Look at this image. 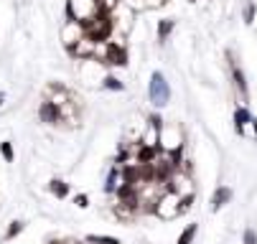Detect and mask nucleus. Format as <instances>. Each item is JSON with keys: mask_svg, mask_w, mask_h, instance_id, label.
I'll list each match as a JSON object with an SVG mask.
<instances>
[{"mask_svg": "<svg viewBox=\"0 0 257 244\" xmlns=\"http://www.w3.org/2000/svg\"><path fill=\"white\" fill-rule=\"evenodd\" d=\"M97 56L104 61V64H112V66H125L127 64V49L117 41H107V44H99V51Z\"/></svg>", "mask_w": 257, "mask_h": 244, "instance_id": "5", "label": "nucleus"}, {"mask_svg": "<svg viewBox=\"0 0 257 244\" xmlns=\"http://www.w3.org/2000/svg\"><path fill=\"white\" fill-rule=\"evenodd\" d=\"M99 11V0H66V21H79L82 26L94 18Z\"/></svg>", "mask_w": 257, "mask_h": 244, "instance_id": "2", "label": "nucleus"}, {"mask_svg": "<svg viewBox=\"0 0 257 244\" xmlns=\"http://www.w3.org/2000/svg\"><path fill=\"white\" fill-rule=\"evenodd\" d=\"M39 117H41V122H46V125H56V122L64 120V110L59 107L54 99H46L41 107H39Z\"/></svg>", "mask_w": 257, "mask_h": 244, "instance_id": "8", "label": "nucleus"}, {"mask_svg": "<svg viewBox=\"0 0 257 244\" xmlns=\"http://www.w3.org/2000/svg\"><path fill=\"white\" fill-rule=\"evenodd\" d=\"M161 155V145H148V143H143L138 148V163H156Z\"/></svg>", "mask_w": 257, "mask_h": 244, "instance_id": "10", "label": "nucleus"}, {"mask_svg": "<svg viewBox=\"0 0 257 244\" xmlns=\"http://www.w3.org/2000/svg\"><path fill=\"white\" fill-rule=\"evenodd\" d=\"M0 153H3V158L8 160V163H13V158H16V153H13V145L6 140V143H0Z\"/></svg>", "mask_w": 257, "mask_h": 244, "instance_id": "21", "label": "nucleus"}, {"mask_svg": "<svg viewBox=\"0 0 257 244\" xmlns=\"http://www.w3.org/2000/svg\"><path fill=\"white\" fill-rule=\"evenodd\" d=\"M194 234H196V224H189L186 229L181 231V236H178V244H191Z\"/></svg>", "mask_w": 257, "mask_h": 244, "instance_id": "18", "label": "nucleus"}, {"mask_svg": "<svg viewBox=\"0 0 257 244\" xmlns=\"http://www.w3.org/2000/svg\"><path fill=\"white\" fill-rule=\"evenodd\" d=\"M117 178H120V170L112 168V170H109V176H107V183H104V193H115L117 191Z\"/></svg>", "mask_w": 257, "mask_h": 244, "instance_id": "16", "label": "nucleus"}, {"mask_svg": "<svg viewBox=\"0 0 257 244\" xmlns=\"http://www.w3.org/2000/svg\"><path fill=\"white\" fill-rule=\"evenodd\" d=\"M21 229H23V224H21V221H13V224H11V229L6 231V239H13L16 234H21Z\"/></svg>", "mask_w": 257, "mask_h": 244, "instance_id": "22", "label": "nucleus"}, {"mask_svg": "<svg viewBox=\"0 0 257 244\" xmlns=\"http://www.w3.org/2000/svg\"><path fill=\"white\" fill-rule=\"evenodd\" d=\"M102 87H104V89H112V92H122V89H125V84H122L117 77H112V74H104Z\"/></svg>", "mask_w": 257, "mask_h": 244, "instance_id": "15", "label": "nucleus"}, {"mask_svg": "<svg viewBox=\"0 0 257 244\" xmlns=\"http://www.w3.org/2000/svg\"><path fill=\"white\" fill-rule=\"evenodd\" d=\"M171 31H173V21H161L158 23V41L166 44V39L171 36Z\"/></svg>", "mask_w": 257, "mask_h": 244, "instance_id": "17", "label": "nucleus"}, {"mask_svg": "<svg viewBox=\"0 0 257 244\" xmlns=\"http://www.w3.org/2000/svg\"><path fill=\"white\" fill-rule=\"evenodd\" d=\"M244 244H257V234H254V229H247V231H244Z\"/></svg>", "mask_w": 257, "mask_h": 244, "instance_id": "23", "label": "nucleus"}, {"mask_svg": "<svg viewBox=\"0 0 257 244\" xmlns=\"http://www.w3.org/2000/svg\"><path fill=\"white\" fill-rule=\"evenodd\" d=\"M229 69H232V79H234V87H237V92H239V97L242 99H247V79H244V72L239 69V64L229 56Z\"/></svg>", "mask_w": 257, "mask_h": 244, "instance_id": "9", "label": "nucleus"}, {"mask_svg": "<svg viewBox=\"0 0 257 244\" xmlns=\"http://www.w3.org/2000/svg\"><path fill=\"white\" fill-rule=\"evenodd\" d=\"M3 99H6V94H3V92H0V104H3Z\"/></svg>", "mask_w": 257, "mask_h": 244, "instance_id": "25", "label": "nucleus"}, {"mask_svg": "<svg viewBox=\"0 0 257 244\" xmlns=\"http://www.w3.org/2000/svg\"><path fill=\"white\" fill-rule=\"evenodd\" d=\"M252 122V115H249V110H244V107H237V112H234V125H237V132L239 135H244V127Z\"/></svg>", "mask_w": 257, "mask_h": 244, "instance_id": "13", "label": "nucleus"}, {"mask_svg": "<svg viewBox=\"0 0 257 244\" xmlns=\"http://www.w3.org/2000/svg\"><path fill=\"white\" fill-rule=\"evenodd\" d=\"M112 28H115L112 11H107V8H102V6H99L97 16L89 18V21L84 23L87 36H89L92 41H97V44H107V41H109V33H112Z\"/></svg>", "mask_w": 257, "mask_h": 244, "instance_id": "1", "label": "nucleus"}, {"mask_svg": "<svg viewBox=\"0 0 257 244\" xmlns=\"http://www.w3.org/2000/svg\"><path fill=\"white\" fill-rule=\"evenodd\" d=\"M49 191H51L56 198H66V196H69V183H64V181L54 178V181L49 183Z\"/></svg>", "mask_w": 257, "mask_h": 244, "instance_id": "14", "label": "nucleus"}, {"mask_svg": "<svg viewBox=\"0 0 257 244\" xmlns=\"http://www.w3.org/2000/svg\"><path fill=\"white\" fill-rule=\"evenodd\" d=\"M89 241L92 244H120V239H115V236H99V234H92Z\"/></svg>", "mask_w": 257, "mask_h": 244, "instance_id": "20", "label": "nucleus"}, {"mask_svg": "<svg viewBox=\"0 0 257 244\" xmlns=\"http://www.w3.org/2000/svg\"><path fill=\"white\" fill-rule=\"evenodd\" d=\"M61 36H64V46H66V51H69L71 46H77V44L87 36V31H84V26H82L79 21H66Z\"/></svg>", "mask_w": 257, "mask_h": 244, "instance_id": "6", "label": "nucleus"}, {"mask_svg": "<svg viewBox=\"0 0 257 244\" xmlns=\"http://www.w3.org/2000/svg\"><path fill=\"white\" fill-rule=\"evenodd\" d=\"M181 198H183V196H178V193H173V191H163V193L156 198V214H158L161 219H173V216H178V214H181Z\"/></svg>", "mask_w": 257, "mask_h": 244, "instance_id": "3", "label": "nucleus"}, {"mask_svg": "<svg viewBox=\"0 0 257 244\" xmlns=\"http://www.w3.org/2000/svg\"><path fill=\"white\" fill-rule=\"evenodd\" d=\"M148 99L156 104V107H163V104H168L171 99V89H168V82L161 72H153L151 82H148Z\"/></svg>", "mask_w": 257, "mask_h": 244, "instance_id": "4", "label": "nucleus"}, {"mask_svg": "<svg viewBox=\"0 0 257 244\" xmlns=\"http://www.w3.org/2000/svg\"><path fill=\"white\" fill-rule=\"evenodd\" d=\"M87 203H89V198H87V196H77V206H79V208H84Z\"/></svg>", "mask_w": 257, "mask_h": 244, "instance_id": "24", "label": "nucleus"}, {"mask_svg": "<svg viewBox=\"0 0 257 244\" xmlns=\"http://www.w3.org/2000/svg\"><path fill=\"white\" fill-rule=\"evenodd\" d=\"M229 198H232V191L227 188V186H222V188H216V193H214V198H211V206H214V211H219L224 203H229Z\"/></svg>", "mask_w": 257, "mask_h": 244, "instance_id": "12", "label": "nucleus"}, {"mask_svg": "<svg viewBox=\"0 0 257 244\" xmlns=\"http://www.w3.org/2000/svg\"><path fill=\"white\" fill-rule=\"evenodd\" d=\"M254 13H257V8H254V3L249 0V3H244V11H242V18H244V23H252L254 21Z\"/></svg>", "mask_w": 257, "mask_h": 244, "instance_id": "19", "label": "nucleus"}, {"mask_svg": "<svg viewBox=\"0 0 257 244\" xmlns=\"http://www.w3.org/2000/svg\"><path fill=\"white\" fill-rule=\"evenodd\" d=\"M97 51H99V44H97V41H92L89 36H84L77 46H71V49H69V54L74 56V59H79V61L94 59V56H97Z\"/></svg>", "mask_w": 257, "mask_h": 244, "instance_id": "7", "label": "nucleus"}, {"mask_svg": "<svg viewBox=\"0 0 257 244\" xmlns=\"http://www.w3.org/2000/svg\"><path fill=\"white\" fill-rule=\"evenodd\" d=\"M122 178H125V183H130V186H143V178H140V163H135V165H125L122 168Z\"/></svg>", "mask_w": 257, "mask_h": 244, "instance_id": "11", "label": "nucleus"}]
</instances>
